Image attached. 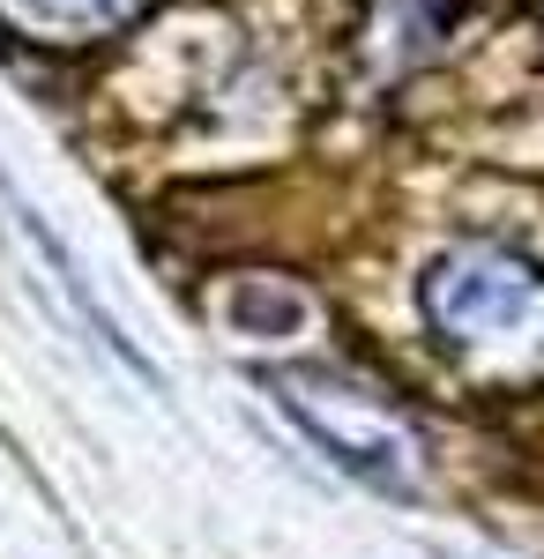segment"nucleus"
Returning a JSON list of instances; mask_svg holds the SVG:
<instances>
[{"instance_id": "f03ea898", "label": "nucleus", "mask_w": 544, "mask_h": 559, "mask_svg": "<svg viewBox=\"0 0 544 559\" xmlns=\"http://www.w3.org/2000/svg\"><path fill=\"white\" fill-rule=\"evenodd\" d=\"M269 395L335 471L366 477L380 492H411L418 485V440H411V426L380 403L374 388L351 381V373H335V366H284V373H269Z\"/></svg>"}, {"instance_id": "f257e3e1", "label": "nucleus", "mask_w": 544, "mask_h": 559, "mask_svg": "<svg viewBox=\"0 0 544 559\" xmlns=\"http://www.w3.org/2000/svg\"><path fill=\"white\" fill-rule=\"evenodd\" d=\"M418 306L433 336L477 381L530 388L544 381V269L500 239H456L425 261Z\"/></svg>"}, {"instance_id": "7ed1b4c3", "label": "nucleus", "mask_w": 544, "mask_h": 559, "mask_svg": "<svg viewBox=\"0 0 544 559\" xmlns=\"http://www.w3.org/2000/svg\"><path fill=\"white\" fill-rule=\"evenodd\" d=\"M0 15L38 45H97L142 15V0H0Z\"/></svg>"}]
</instances>
